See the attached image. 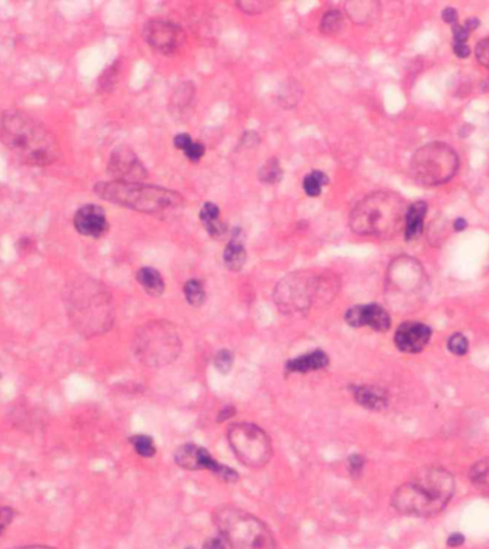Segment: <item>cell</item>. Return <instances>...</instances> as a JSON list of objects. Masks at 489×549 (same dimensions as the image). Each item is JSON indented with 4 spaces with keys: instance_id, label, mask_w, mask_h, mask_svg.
Here are the masks:
<instances>
[{
    "instance_id": "obj_26",
    "label": "cell",
    "mask_w": 489,
    "mask_h": 549,
    "mask_svg": "<svg viewBox=\"0 0 489 549\" xmlns=\"http://www.w3.org/2000/svg\"><path fill=\"white\" fill-rule=\"evenodd\" d=\"M469 476L473 485L489 492V458L475 463L469 472Z\"/></svg>"
},
{
    "instance_id": "obj_34",
    "label": "cell",
    "mask_w": 489,
    "mask_h": 549,
    "mask_svg": "<svg viewBox=\"0 0 489 549\" xmlns=\"http://www.w3.org/2000/svg\"><path fill=\"white\" fill-rule=\"evenodd\" d=\"M365 466V458L362 455H351L348 458V468L352 476H359Z\"/></svg>"
},
{
    "instance_id": "obj_29",
    "label": "cell",
    "mask_w": 489,
    "mask_h": 549,
    "mask_svg": "<svg viewBox=\"0 0 489 549\" xmlns=\"http://www.w3.org/2000/svg\"><path fill=\"white\" fill-rule=\"evenodd\" d=\"M448 349H449L450 353H453L456 356H463L468 352V349H469V342H468L465 335L453 333L448 339Z\"/></svg>"
},
{
    "instance_id": "obj_21",
    "label": "cell",
    "mask_w": 489,
    "mask_h": 549,
    "mask_svg": "<svg viewBox=\"0 0 489 549\" xmlns=\"http://www.w3.org/2000/svg\"><path fill=\"white\" fill-rule=\"evenodd\" d=\"M219 216L221 211L212 202H206L199 212V219L212 238H221L226 232V225L219 221Z\"/></svg>"
},
{
    "instance_id": "obj_41",
    "label": "cell",
    "mask_w": 489,
    "mask_h": 549,
    "mask_svg": "<svg viewBox=\"0 0 489 549\" xmlns=\"http://www.w3.org/2000/svg\"><path fill=\"white\" fill-rule=\"evenodd\" d=\"M453 52H455V55L458 58L463 59V58H466L469 55V48L465 44H455L453 45Z\"/></svg>"
},
{
    "instance_id": "obj_7",
    "label": "cell",
    "mask_w": 489,
    "mask_h": 549,
    "mask_svg": "<svg viewBox=\"0 0 489 549\" xmlns=\"http://www.w3.org/2000/svg\"><path fill=\"white\" fill-rule=\"evenodd\" d=\"M335 283L322 276L299 272L283 278L275 289V302L278 308L286 313L305 312L312 308L316 301L331 298Z\"/></svg>"
},
{
    "instance_id": "obj_33",
    "label": "cell",
    "mask_w": 489,
    "mask_h": 549,
    "mask_svg": "<svg viewBox=\"0 0 489 549\" xmlns=\"http://www.w3.org/2000/svg\"><path fill=\"white\" fill-rule=\"evenodd\" d=\"M236 5L245 14H262L265 9L269 8V4L266 2H239Z\"/></svg>"
},
{
    "instance_id": "obj_17",
    "label": "cell",
    "mask_w": 489,
    "mask_h": 549,
    "mask_svg": "<svg viewBox=\"0 0 489 549\" xmlns=\"http://www.w3.org/2000/svg\"><path fill=\"white\" fill-rule=\"evenodd\" d=\"M352 393L356 403L369 411H383L389 402L386 391L373 385L353 386Z\"/></svg>"
},
{
    "instance_id": "obj_39",
    "label": "cell",
    "mask_w": 489,
    "mask_h": 549,
    "mask_svg": "<svg viewBox=\"0 0 489 549\" xmlns=\"http://www.w3.org/2000/svg\"><path fill=\"white\" fill-rule=\"evenodd\" d=\"M12 513H14V512H12L9 508L0 509V526H4V528H5V525H8V523L12 520V518H14Z\"/></svg>"
},
{
    "instance_id": "obj_19",
    "label": "cell",
    "mask_w": 489,
    "mask_h": 549,
    "mask_svg": "<svg viewBox=\"0 0 489 549\" xmlns=\"http://www.w3.org/2000/svg\"><path fill=\"white\" fill-rule=\"evenodd\" d=\"M328 365H329V358L326 352L318 349V351L305 353L302 356H298L295 359H291L286 363V369L288 372H292V373H308V372L321 371Z\"/></svg>"
},
{
    "instance_id": "obj_28",
    "label": "cell",
    "mask_w": 489,
    "mask_h": 549,
    "mask_svg": "<svg viewBox=\"0 0 489 549\" xmlns=\"http://www.w3.org/2000/svg\"><path fill=\"white\" fill-rule=\"evenodd\" d=\"M131 443L133 445L135 450L138 452V455L143 456V458H152L155 453H156V446H155V442L151 436L148 435H136V436H132L131 438Z\"/></svg>"
},
{
    "instance_id": "obj_11",
    "label": "cell",
    "mask_w": 489,
    "mask_h": 549,
    "mask_svg": "<svg viewBox=\"0 0 489 549\" xmlns=\"http://www.w3.org/2000/svg\"><path fill=\"white\" fill-rule=\"evenodd\" d=\"M175 462L178 466L186 470L208 469L225 482H236L239 478L236 470L216 462L205 448L195 443H185L179 446L175 452Z\"/></svg>"
},
{
    "instance_id": "obj_23",
    "label": "cell",
    "mask_w": 489,
    "mask_h": 549,
    "mask_svg": "<svg viewBox=\"0 0 489 549\" xmlns=\"http://www.w3.org/2000/svg\"><path fill=\"white\" fill-rule=\"evenodd\" d=\"M329 183V178L322 171H312L303 179V191L311 198H318L322 193L323 186Z\"/></svg>"
},
{
    "instance_id": "obj_43",
    "label": "cell",
    "mask_w": 489,
    "mask_h": 549,
    "mask_svg": "<svg viewBox=\"0 0 489 549\" xmlns=\"http://www.w3.org/2000/svg\"><path fill=\"white\" fill-rule=\"evenodd\" d=\"M466 228V221L459 218L455 221V231H463Z\"/></svg>"
},
{
    "instance_id": "obj_31",
    "label": "cell",
    "mask_w": 489,
    "mask_h": 549,
    "mask_svg": "<svg viewBox=\"0 0 489 549\" xmlns=\"http://www.w3.org/2000/svg\"><path fill=\"white\" fill-rule=\"evenodd\" d=\"M183 153L191 162H199L205 155V145L201 142H192Z\"/></svg>"
},
{
    "instance_id": "obj_6",
    "label": "cell",
    "mask_w": 489,
    "mask_h": 549,
    "mask_svg": "<svg viewBox=\"0 0 489 549\" xmlns=\"http://www.w3.org/2000/svg\"><path fill=\"white\" fill-rule=\"evenodd\" d=\"M74 321L86 332H105L114 322L109 293L95 281H79L69 295Z\"/></svg>"
},
{
    "instance_id": "obj_35",
    "label": "cell",
    "mask_w": 489,
    "mask_h": 549,
    "mask_svg": "<svg viewBox=\"0 0 489 549\" xmlns=\"http://www.w3.org/2000/svg\"><path fill=\"white\" fill-rule=\"evenodd\" d=\"M192 142H193V141H192V138H191L188 134H179V135H176L175 139H173V145H175V148H178V149L182 151V152H185V151L188 149V146H189Z\"/></svg>"
},
{
    "instance_id": "obj_44",
    "label": "cell",
    "mask_w": 489,
    "mask_h": 549,
    "mask_svg": "<svg viewBox=\"0 0 489 549\" xmlns=\"http://www.w3.org/2000/svg\"><path fill=\"white\" fill-rule=\"evenodd\" d=\"M479 25V21H476V19H470V21H466V25H465V29H468V31H470V29H475L476 26Z\"/></svg>"
},
{
    "instance_id": "obj_32",
    "label": "cell",
    "mask_w": 489,
    "mask_h": 549,
    "mask_svg": "<svg viewBox=\"0 0 489 549\" xmlns=\"http://www.w3.org/2000/svg\"><path fill=\"white\" fill-rule=\"evenodd\" d=\"M476 59L480 65L489 69V38L480 41L476 45Z\"/></svg>"
},
{
    "instance_id": "obj_9",
    "label": "cell",
    "mask_w": 489,
    "mask_h": 549,
    "mask_svg": "<svg viewBox=\"0 0 489 549\" xmlns=\"http://www.w3.org/2000/svg\"><path fill=\"white\" fill-rule=\"evenodd\" d=\"M459 166L455 151L440 142L422 146L410 161V173L416 182L425 186L446 183L453 178Z\"/></svg>"
},
{
    "instance_id": "obj_10",
    "label": "cell",
    "mask_w": 489,
    "mask_h": 549,
    "mask_svg": "<svg viewBox=\"0 0 489 549\" xmlns=\"http://www.w3.org/2000/svg\"><path fill=\"white\" fill-rule=\"evenodd\" d=\"M231 449L242 465L256 470L269 463L273 455L268 433L252 422H236L228 428Z\"/></svg>"
},
{
    "instance_id": "obj_13",
    "label": "cell",
    "mask_w": 489,
    "mask_h": 549,
    "mask_svg": "<svg viewBox=\"0 0 489 549\" xmlns=\"http://www.w3.org/2000/svg\"><path fill=\"white\" fill-rule=\"evenodd\" d=\"M143 38L151 48L163 54H175L183 42L182 29L168 21H151L143 28Z\"/></svg>"
},
{
    "instance_id": "obj_16",
    "label": "cell",
    "mask_w": 489,
    "mask_h": 549,
    "mask_svg": "<svg viewBox=\"0 0 489 549\" xmlns=\"http://www.w3.org/2000/svg\"><path fill=\"white\" fill-rule=\"evenodd\" d=\"M75 229L88 238H101L109 231L105 211L99 205H84L74 216Z\"/></svg>"
},
{
    "instance_id": "obj_12",
    "label": "cell",
    "mask_w": 489,
    "mask_h": 549,
    "mask_svg": "<svg viewBox=\"0 0 489 549\" xmlns=\"http://www.w3.org/2000/svg\"><path fill=\"white\" fill-rule=\"evenodd\" d=\"M108 172L112 181L128 183H141L148 176L139 158L126 146H119L114 151L108 163Z\"/></svg>"
},
{
    "instance_id": "obj_27",
    "label": "cell",
    "mask_w": 489,
    "mask_h": 549,
    "mask_svg": "<svg viewBox=\"0 0 489 549\" xmlns=\"http://www.w3.org/2000/svg\"><path fill=\"white\" fill-rule=\"evenodd\" d=\"M343 18L339 11H329L321 21V32L325 35H335L342 29Z\"/></svg>"
},
{
    "instance_id": "obj_20",
    "label": "cell",
    "mask_w": 489,
    "mask_h": 549,
    "mask_svg": "<svg viewBox=\"0 0 489 549\" xmlns=\"http://www.w3.org/2000/svg\"><path fill=\"white\" fill-rule=\"evenodd\" d=\"M426 209H428V206L425 202H416L406 209V215H405V238H406V241L416 238L422 232Z\"/></svg>"
},
{
    "instance_id": "obj_5",
    "label": "cell",
    "mask_w": 489,
    "mask_h": 549,
    "mask_svg": "<svg viewBox=\"0 0 489 549\" xmlns=\"http://www.w3.org/2000/svg\"><path fill=\"white\" fill-rule=\"evenodd\" d=\"M215 523L231 549H275V539L265 522L233 506L215 512Z\"/></svg>"
},
{
    "instance_id": "obj_2",
    "label": "cell",
    "mask_w": 489,
    "mask_h": 549,
    "mask_svg": "<svg viewBox=\"0 0 489 549\" xmlns=\"http://www.w3.org/2000/svg\"><path fill=\"white\" fill-rule=\"evenodd\" d=\"M455 492V480L443 468H423L392 495V506L403 515L428 518L442 512Z\"/></svg>"
},
{
    "instance_id": "obj_4",
    "label": "cell",
    "mask_w": 489,
    "mask_h": 549,
    "mask_svg": "<svg viewBox=\"0 0 489 549\" xmlns=\"http://www.w3.org/2000/svg\"><path fill=\"white\" fill-rule=\"evenodd\" d=\"M95 193L106 202L142 213H165L183 205V198L178 192L142 182H99Z\"/></svg>"
},
{
    "instance_id": "obj_30",
    "label": "cell",
    "mask_w": 489,
    "mask_h": 549,
    "mask_svg": "<svg viewBox=\"0 0 489 549\" xmlns=\"http://www.w3.org/2000/svg\"><path fill=\"white\" fill-rule=\"evenodd\" d=\"M213 365L221 373H228L233 366V353L228 349H222L216 352L213 358Z\"/></svg>"
},
{
    "instance_id": "obj_45",
    "label": "cell",
    "mask_w": 489,
    "mask_h": 549,
    "mask_svg": "<svg viewBox=\"0 0 489 549\" xmlns=\"http://www.w3.org/2000/svg\"><path fill=\"white\" fill-rule=\"evenodd\" d=\"M2 529H4V526H0V532H2Z\"/></svg>"
},
{
    "instance_id": "obj_14",
    "label": "cell",
    "mask_w": 489,
    "mask_h": 549,
    "mask_svg": "<svg viewBox=\"0 0 489 549\" xmlns=\"http://www.w3.org/2000/svg\"><path fill=\"white\" fill-rule=\"evenodd\" d=\"M345 322L352 328L369 326L378 332H385L390 328L389 313L375 303L349 308L345 313Z\"/></svg>"
},
{
    "instance_id": "obj_18",
    "label": "cell",
    "mask_w": 489,
    "mask_h": 549,
    "mask_svg": "<svg viewBox=\"0 0 489 549\" xmlns=\"http://www.w3.org/2000/svg\"><path fill=\"white\" fill-rule=\"evenodd\" d=\"M245 236L241 228H236L232 233L229 243L223 252L225 266L232 272H239L246 263V248H245Z\"/></svg>"
},
{
    "instance_id": "obj_1",
    "label": "cell",
    "mask_w": 489,
    "mask_h": 549,
    "mask_svg": "<svg viewBox=\"0 0 489 549\" xmlns=\"http://www.w3.org/2000/svg\"><path fill=\"white\" fill-rule=\"evenodd\" d=\"M0 142L19 162L31 166H48L61 158L55 135L41 121L21 111L0 116Z\"/></svg>"
},
{
    "instance_id": "obj_24",
    "label": "cell",
    "mask_w": 489,
    "mask_h": 549,
    "mask_svg": "<svg viewBox=\"0 0 489 549\" xmlns=\"http://www.w3.org/2000/svg\"><path fill=\"white\" fill-rule=\"evenodd\" d=\"M282 176H283V171L276 158L269 159L259 171V179L262 183H266V185H275L281 182Z\"/></svg>"
},
{
    "instance_id": "obj_42",
    "label": "cell",
    "mask_w": 489,
    "mask_h": 549,
    "mask_svg": "<svg viewBox=\"0 0 489 549\" xmlns=\"http://www.w3.org/2000/svg\"><path fill=\"white\" fill-rule=\"evenodd\" d=\"M235 415V408L233 406H226L225 409H222L221 412H219V416H218V420L221 422H223V420H226V419H229V418H232Z\"/></svg>"
},
{
    "instance_id": "obj_3",
    "label": "cell",
    "mask_w": 489,
    "mask_h": 549,
    "mask_svg": "<svg viewBox=\"0 0 489 549\" xmlns=\"http://www.w3.org/2000/svg\"><path fill=\"white\" fill-rule=\"evenodd\" d=\"M405 215L406 206L400 196L378 192L358 202L351 213L349 225L361 236L388 238L396 233L405 222Z\"/></svg>"
},
{
    "instance_id": "obj_8",
    "label": "cell",
    "mask_w": 489,
    "mask_h": 549,
    "mask_svg": "<svg viewBox=\"0 0 489 549\" xmlns=\"http://www.w3.org/2000/svg\"><path fill=\"white\" fill-rule=\"evenodd\" d=\"M182 349L176 328L166 321L148 323L136 336L135 352L141 362L152 368H162L178 359Z\"/></svg>"
},
{
    "instance_id": "obj_36",
    "label": "cell",
    "mask_w": 489,
    "mask_h": 549,
    "mask_svg": "<svg viewBox=\"0 0 489 549\" xmlns=\"http://www.w3.org/2000/svg\"><path fill=\"white\" fill-rule=\"evenodd\" d=\"M226 542L222 536H218V538H211L209 540L205 542L203 548L202 549H226Z\"/></svg>"
},
{
    "instance_id": "obj_37",
    "label": "cell",
    "mask_w": 489,
    "mask_h": 549,
    "mask_svg": "<svg viewBox=\"0 0 489 549\" xmlns=\"http://www.w3.org/2000/svg\"><path fill=\"white\" fill-rule=\"evenodd\" d=\"M469 36V31L465 29V26H459L458 24L453 26V38L455 44H465V41Z\"/></svg>"
},
{
    "instance_id": "obj_46",
    "label": "cell",
    "mask_w": 489,
    "mask_h": 549,
    "mask_svg": "<svg viewBox=\"0 0 489 549\" xmlns=\"http://www.w3.org/2000/svg\"><path fill=\"white\" fill-rule=\"evenodd\" d=\"M186 549H193V548H186Z\"/></svg>"
},
{
    "instance_id": "obj_25",
    "label": "cell",
    "mask_w": 489,
    "mask_h": 549,
    "mask_svg": "<svg viewBox=\"0 0 489 549\" xmlns=\"http://www.w3.org/2000/svg\"><path fill=\"white\" fill-rule=\"evenodd\" d=\"M183 293H185V298L186 301L192 305V306H202L205 299H206V292H205V286L201 281L198 279H191L185 283L183 286Z\"/></svg>"
},
{
    "instance_id": "obj_40",
    "label": "cell",
    "mask_w": 489,
    "mask_h": 549,
    "mask_svg": "<svg viewBox=\"0 0 489 549\" xmlns=\"http://www.w3.org/2000/svg\"><path fill=\"white\" fill-rule=\"evenodd\" d=\"M463 542H465V538H463L462 533H452V535L448 538V546H450V548H458V546H460Z\"/></svg>"
},
{
    "instance_id": "obj_38",
    "label": "cell",
    "mask_w": 489,
    "mask_h": 549,
    "mask_svg": "<svg viewBox=\"0 0 489 549\" xmlns=\"http://www.w3.org/2000/svg\"><path fill=\"white\" fill-rule=\"evenodd\" d=\"M442 19H443L446 24L455 26L456 22H458V14H456L455 9H452V8H446V9H443V12H442Z\"/></svg>"
},
{
    "instance_id": "obj_22",
    "label": "cell",
    "mask_w": 489,
    "mask_h": 549,
    "mask_svg": "<svg viewBox=\"0 0 489 549\" xmlns=\"http://www.w3.org/2000/svg\"><path fill=\"white\" fill-rule=\"evenodd\" d=\"M138 282L151 296H161L165 292V281L153 268H142L138 271Z\"/></svg>"
},
{
    "instance_id": "obj_15",
    "label": "cell",
    "mask_w": 489,
    "mask_h": 549,
    "mask_svg": "<svg viewBox=\"0 0 489 549\" xmlns=\"http://www.w3.org/2000/svg\"><path fill=\"white\" fill-rule=\"evenodd\" d=\"M432 331L422 322H405L395 332V345L400 352L418 353L425 349Z\"/></svg>"
}]
</instances>
